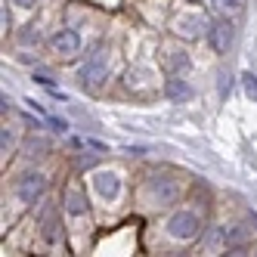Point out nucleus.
<instances>
[{
    "label": "nucleus",
    "mask_w": 257,
    "mask_h": 257,
    "mask_svg": "<svg viewBox=\"0 0 257 257\" xmlns=\"http://www.w3.org/2000/svg\"><path fill=\"white\" fill-rule=\"evenodd\" d=\"M44 238H47V242H56V238H59V223H56L53 217L44 223Z\"/></svg>",
    "instance_id": "nucleus-15"
},
{
    "label": "nucleus",
    "mask_w": 257,
    "mask_h": 257,
    "mask_svg": "<svg viewBox=\"0 0 257 257\" xmlns=\"http://www.w3.org/2000/svg\"><path fill=\"white\" fill-rule=\"evenodd\" d=\"M19 41H22V44H38V41H41V31L28 25V28H25L22 34H19Z\"/></svg>",
    "instance_id": "nucleus-17"
},
{
    "label": "nucleus",
    "mask_w": 257,
    "mask_h": 257,
    "mask_svg": "<svg viewBox=\"0 0 257 257\" xmlns=\"http://www.w3.org/2000/svg\"><path fill=\"white\" fill-rule=\"evenodd\" d=\"M248 242V229L245 226H229L226 229V245H245Z\"/></svg>",
    "instance_id": "nucleus-13"
},
{
    "label": "nucleus",
    "mask_w": 257,
    "mask_h": 257,
    "mask_svg": "<svg viewBox=\"0 0 257 257\" xmlns=\"http://www.w3.org/2000/svg\"><path fill=\"white\" fill-rule=\"evenodd\" d=\"M214 10L217 13H238V10H242V0H214Z\"/></svg>",
    "instance_id": "nucleus-14"
},
{
    "label": "nucleus",
    "mask_w": 257,
    "mask_h": 257,
    "mask_svg": "<svg viewBox=\"0 0 257 257\" xmlns=\"http://www.w3.org/2000/svg\"><path fill=\"white\" fill-rule=\"evenodd\" d=\"M149 195H152L155 205H171V201H177V195H180V183L174 177H152Z\"/></svg>",
    "instance_id": "nucleus-4"
},
{
    "label": "nucleus",
    "mask_w": 257,
    "mask_h": 257,
    "mask_svg": "<svg viewBox=\"0 0 257 257\" xmlns=\"http://www.w3.org/2000/svg\"><path fill=\"white\" fill-rule=\"evenodd\" d=\"M245 93H248V99H254L257 102V75H245Z\"/></svg>",
    "instance_id": "nucleus-16"
},
{
    "label": "nucleus",
    "mask_w": 257,
    "mask_h": 257,
    "mask_svg": "<svg viewBox=\"0 0 257 257\" xmlns=\"http://www.w3.org/2000/svg\"><path fill=\"white\" fill-rule=\"evenodd\" d=\"M75 164H78L81 171H84V168H93V164H96V155H78V161H75Z\"/></svg>",
    "instance_id": "nucleus-19"
},
{
    "label": "nucleus",
    "mask_w": 257,
    "mask_h": 257,
    "mask_svg": "<svg viewBox=\"0 0 257 257\" xmlns=\"http://www.w3.org/2000/svg\"><path fill=\"white\" fill-rule=\"evenodd\" d=\"M50 47L56 50L59 56H75V53L81 50V34H78V31H71V28H62V31L53 34Z\"/></svg>",
    "instance_id": "nucleus-5"
},
{
    "label": "nucleus",
    "mask_w": 257,
    "mask_h": 257,
    "mask_svg": "<svg viewBox=\"0 0 257 257\" xmlns=\"http://www.w3.org/2000/svg\"><path fill=\"white\" fill-rule=\"evenodd\" d=\"M93 186H96V192H99L105 201H112V198H118V192H121V180H118V174L105 171V174H96V177H93Z\"/></svg>",
    "instance_id": "nucleus-7"
},
{
    "label": "nucleus",
    "mask_w": 257,
    "mask_h": 257,
    "mask_svg": "<svg viewBox=\"0 0 257 257\" xmlns=\"http://www.w3.org/2000/svg\"><path fill=\"white\" fill-rule=\"evenodd\" d=\"M34 81H38V84H44V87H50V90H56V84H53L47 75H34Z\"/></svg>",
    "instance_id": "nucleus-22"
},
{
    "label": "nucleus",
    "mask_w": 257,
    "mask_h": 257,
    "mask_svg": "<svg viewBox=\"0 0 257 257\" xmlns=\"http://www.w3.org/2000/svg\"><path fill=\"white\" fill-rule=\"evenodd\" d=\"M47 124H50V127H53V131H56V134H65V131H68L65 118H56V115H53V118H47Z\"/></svg>",
    "instance_id": "nucleus-18"
},
{
    "label": "nucleus",
    "mask_w": 257,
    "mask_h": 257,
    "mask_svg": "<svg viewBox=\"0 0 257 257\" xmlns=\"http://www.w3.org/2000/svg\"><path fill=\"white\" fill-rule=\"evenodd\" d=\"M208 44H211V50L214 53H229V44H232V25L229 22H214L211 28H208Z\"/></svg>",
    "instance_id": "nucleus-6"
},
{
    "label": "nucleus",
    "mask_w": 257,
    "mask_h": 257,
    "mask_svg": "<svg viewBox=\"0 0 257 257\" xmlns=\"http://www.w3.org/2000/svg\"><path fill=\"white\" fill-rule=\"evenodd\" d=\"M223 245H226V229H220V226H211L205 238H201V251L205 254H220Z\"/></svg>",
    "instance_id": "nucleus-9"
},
{
    "label": "nucleus",
    "mask_w": 257,
    "mask_h": 257,
    "mask_svg": "<svg viewBox=\"0 0 257 257\" xmlns=\"http://www.w3.org/2000/svg\"><path fill=\"white\" fill-rule=\"evenodd\" d=\"M13 4H16V7H25V10H28V7H34V0H13Z\"/></svg>",
    "instance_id": "nucleus-23"
},
{
    "label": "nucleus",
    "mask_w": 257,
    "mask_h": 257,
    "mask_svg": "<svg viewBox=\"0 0 257 257\" xmlns=\"http://www.w3.org/2000/svg\"><path fill=\"white\" fill-rule=\"evenodd\" d=\"M47 192V177L44 174H38V171H28V174H22V180L16 183V195H19V201H38L41 195Z\"/></svg>",
    "instance_id": "nucleus-3"
},
{
    "label": "nucleus",
    "mask_w": 257,
    "mask_h": 257,
    "mask_svg": "<svg viewBox=\"0 0 257 257\" xmlns=\"http://www.w3.org/2000/svg\"><path fill=\"white\" fill-rule=\"evenodd\" d=\"M105 71H108L105 53H102V47H93V50L87 53V59L81 62V68H78V81L84 87H99L105 81Z\"/></svg>",
    "instance_id": "nucleus-1"
},
{
    "label": "nucleus",
    "mask_w": 257,
    "mask_h": 257,
    "mask_svg": "<svg viewBox=\"0 0 257 257\" xmlns=\"http://www.w3.org/2000/svg\"><path fill=\"white\" fill-rule=\"evenodd\" d=\"M229 87H232V78H229V75H220V96H226Z\"/></svg>",
    "instance_id": "nucleus-21"
},
{
    "label": "nucleus",
    "mask_w": 257,
    "mask_h": 257,
    "mask_svg": "<svg viewBox=\"0 0 257 257\" xmlns=\"http://www.w3.org/2000/svg\"><path fill=\"white\" fill-rule=\"evenodd\" d=\"M0 146H4V152H10V146H13V131H7V127L0 134Z\"/></svg>",
    "instance_id": "nucleus-20"
},
{
    "label": "nucleus",
    "mask_w": 257,
    "mask_h": 257,
    "mask_svg": "<svg viewBox=\"0 0 257 257\" xmlns=\"http://www.w3.org/2000/svg\"><path fill=\"white\" fill-rule=\"evenodd\" d=\"M198 28H205V19H201V16H180L174 22V31L183 34V38H198Z\"/></svg>",
    "instance_id": "nucleus-10"
},
{
    "label": "nucleus",
    "mask_w": 257,
    "mask_h": 257,
    "mask_svg": "<svg viewBox=\"0 0 257 257\" xmlns=\"http://www.w3.org/2000/svg\"><path fill=\"white\" fill-rule=\"evenodd\" d=\"M168 68H171V75L186 71L189 68V56H186V53H171V56H168Z\"/></svg>",
    "instance_id": "nucleus-12"
},
{
    "label": "nucleus",
    "mask_w": 257,
    "mask_h": 257,
    "mask_svg": "<svg viewBox=\"0 0 257 257\" xmlns=\"http://www.w3.org/2000/svg\"><path fill=\"white\" fill-rule=\"evenodd\" d=\"M65 211H68L71 217H81V214H87V198H84V192L71 189V192L65 195Z\"/></svg>",
    "instance_id": "nucleus-11"
},
{
    "label": "nucleus",
    "mask_w": 257,
    "mask_h": 257,
    "mask_svg": "<svg viewBox=\"0 0 257 257\" xmlns=\"http://www.w3.org/2000/svg\"><path fill=\"white\" fill-rule=\"evenodd\" d=\"M164 93H168V99L171 102H186V99H192V87L183 81V78H168V84H164Z\"/></svg>",
    "instance_id": "nucleus-8"
},
{
    "label": "nucleus",
    "mask_w": 257,
    "mask_h": 257,
    "mask_svg": "<svg viewBox=\"0 0 257 257\" xmlns=\"http://www.w3.org/2000/svg\"><path fill=\"white\" fill-rule=\"evenodd\" d=\"M198 229H201V223H198V217L192 211H177L168 220V235L177 238V242H189V238L198 235Z\"/></svg>",
    "instance_id": "nucleus-2"
}]
</instances>
